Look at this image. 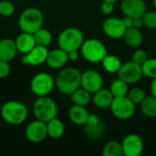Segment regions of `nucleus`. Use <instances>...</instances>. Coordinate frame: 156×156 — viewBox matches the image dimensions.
I'll return each mask as SVG.
<instances>
[{"instance_id": "nucleus-32", "label": "nucleus", "mask_w": 156, "mask_h": 156, "mask_svg": "<svg viewBox=\"0 0 156 156\" xmlns=\"http://www.w3.org/2000/svg\"><path fill=\"white\" fill-rule=\"evenodd\" d=\"M15 12V5L11 1L2 0L0 1V16L8 17L11 16Z\"/></svg>"}, {"instance_id": "nucleus-38", "label": "nucleus", "mask_w": 156, "mask_h": 156, "mask_svg": "<svg viewBox=\"0 0 156 156\" xmlns=\"http://www.w3.org/2000/svg\"><path fill=\"white\" fill-rule=\"evenodd\" d=\"M125 27L127 28H130V27H133V17H130V16H125L123 19H122Z\"/></svg>"}, {"instance_id": "nucleus-21", "label": "nucleus", "mask_w": 156, "mask_h": 156, "mask_svg": "<svg viewBox=\"0 0 156 156\" xmlns=\"http://www.w3.org/2000/svg\"><path fill=\"white\" fill-rule=\"evenodd\" d=\"M16 45L17 48L18 52H21L22 54L28 53L37 44L33 34L22 32L16 39Z\"/></svg>"}, {"instance_id": "nucleus-39", "label": "nucleus", "mask_w": 156, "mask_h": 156, "mask_svg": "<svg viewBox=\"0 0 156 156\" xmlns=\"http://www.w3.org/2000/svg\"><path fill=\"white\" fill-rule=\"evenodd\" d=\"M68 55H69V59L71 60V61H75L79 58V52L78 50H72V51H69L68 52Z\"/></svg>"}, {"instance_id": "nucleus-1", "label": "nucleus", "mask_w": 156, "mask_h": 156, "mask_svg": "<svg viewBox=\"0 0 156 156\" xmlns=\"http://www.w3.org/2000/svg\"><path fill=\"white\" fill-rule=\"evenodd\" d=\"M81 72L74 67L62 69L55 80V85L64 95H71L76 90L80 88Z\"/></svg>"}, {"instance_id": "nucleus-9", "label": "nucleus", "mask_w": 156, "mask_h": 156, "mask_svg": "<svg viewBox=\"0 0 156 156\" xmlns=\"http://www.w3.org/2000/svg\"><path fill=\"white\" fill-rule=\"evenodd\" d=\"M119 79L122 80L128 84H133L138 82L144 77L142 66L133 62V60L122 63L120 70L118 71Z\"/></svg>"}, {"instance_id": "nucleus-8", "label": "nucleus", "mask_w": 156, "mask_h": 156, "mask_svg": "<svg viewBox=\"0 0 156 156\" xmlns=\"http://www.w3.org/2000/svg\"><path fill=\"white\" fill-rule=\"evenodd\" d=\"M112 115L119 120H128L135 113V104L126 96L114 97L111 104Z\"/></svg>"}, {"instance_id": "nucleus-13", "label": "nucleus", "mask_w": 156, "mask_h": 156, "mask_svg": "<svg viewBox=\"0 0 156 156\" xmlns=\"http://www.w3.org/2000/svg\"><path fill=\"white\" fill-rule=\"evenodd\" d=\"M123 154L126 156H140L144 152V141L136 133H130L122 142Z\"/></svg>"}, {"instance_id": "nucleus-40", "label": "nucleus", "mask_w": 156, "mask_h": 156, "mask_svg": "<svg viewBox=\"0 0 156 156\" xmlns=\"http://www.w3.org/2000/svg\"><path fill=\"white\" fill-rule=\"evenodd\" d=\"M151 92H152V95L154 96L156 98V78L153 80L152 81V84H151Z\"/></svg>"}, {"instance_id": "nucleus-6", "label": "nucleus", "mask_w": 156, "mask_h": 156, "mask_svg": "<svg viewBox=\"0 0 156 156\" xmlns=\"http://www.w3.org/2000/svg\"><path fill=\"white\" fill-rule=\"evenodd\" d=\"M83 42V33L76 27H68L62 30L58 37V47L67 52L80 49Z\"/></svg>"}, {"instance_id": "nucleus-36", "label": "nucleus", "mask_w": 156, "mask_h": 156, "mask_svg": "<svg viewBox=\"0 0 156 156\" xmlns=\"http://www.w3.org/2000/svg\"><path fill=\"white\" fill-rule=\"evenodd\" d=\"M101 10L104 15H111L114 11V3L103 1L101 5Z\"/></svg>"}, {"instance_id": "nucleus-11", "label": "nucleus", "mask_w": 156, "mask_h": 156, "mask_svg": "<svg viewBox=\"0 0 156 156\" xmlns=\"http://www.w3.org/2000/svg\"><path fill=\"white\" fill-rule=\"evenodd\" d=\"M103 78L96 70H86L81 73V84L80 87L93 94L99 90L102 89Z\"/></svg>"}, {"instance_id": "nucleus-20", "label": "nucleus", "mask_w": 156, "mask_h": 156, "mask_svg": "<svg viewBox=\"0 0 156 156\" xmlns=\"http://www.w3.org/2000/svg\"><path fill=\"white\" fill-rule=\"evenodd\" d=\"M90 113L86 107L74 104L69 110V118L76 125H85L88 122Z\"/></svg>"}, {"instance_id": "nucleus-29", "label": "nucleus", "mask_w": 156, "mask_h": 156, "mask_svg": "<svg viewBox=\"0 0 156 156\" xmlns=\"http://www.w3.org/2000/svg\"><path fill=\"white\" fill-rule=\"evenodd\" d=\"M103 156H123L122 143L117 141H111L107 143L102 149Z\"/></svg>"}, {"instance_id": "nucleus-27", "label": "nucleus", "mask_w": 156, "mask_h": 156, "mask_svg": "<svg viewBox=\"0 0 156 156\" xmlns=\"http://www.w3.org/2000/svg\"><path fill=\"white\" fill-rule=\"evenodd\" d=\"M33 35H34V37H35L37 45L48 47L52 42V34L47 28L40 27Z\"/></svg>"}, {"instance_id": "nucleus-3", "label": "nucleus", "mask_w": 156, "mask_h": 156, "mask_svg": "<svg viewBox=\"0 0 156 156\" xmlns=\"http://www.w3.org/2000/svg\"><path fill=\"white\" fill-rule=\"evenodd\" d=\"M44 23L43 13L37 7H28L25 9L18 18V27L22 32L34 34L42 27Z\"/></svg>"}, {"instance_id": "nucleus-25", "label": "nucleus", "mask_w": 156, "mask_h": 156, "mask_svg": "<svg viewBox=\"0 0 156 156\" xmlns=\"http://www.w3.org/2000/svg\"><path fill=\"white\" fill-rule=\"evenodd\" d=\"M71 101L74 104L80 105V106H84L86 107L87 105L90 104V102L92 101L91 93H90L88 90H84L83 88H79L76 90L71 95Z\"/></svg>"}, {"instance_id": "nucleus-22", "label": "nucleus", "mask_w": 156, "mask_h": 156, "mask_svg": "<svg viewBox=\"0 0 156 156\" xmlns=\"http://www.w3.org/2000/svg\"><path fill=\"white\" fill-rule=\"evenodd\" d=\"M124 42L133 48H139L144 41V36L139 28L136 27H130L127 28L124 35H123Z\"/></svg>"}, {"instance_id": "nucleus-15", "label": "nucleus", "mask_w": 156, "mask_h": 156, "mask_svg": "<svg viewBox=\"0 0 156 156\" xmlns=\"http://www.w3.org/2000/svg\"><path fill=\"white\" fill-rule=\"evenodd\" d=\"M121 9L124 16L133 18L143 17L146 12V4L144 0H123L121 5Z\"/></svg>"}, {"instance_id": "nucleus-37", "label": "nucleus", "mask_w": 156, "mask_h": 156, "mask_svg": "<svg viewBox=\"0 0 156 156\" xmlns=\"http://www.w3.org/2000/svg\"><path fill=\"white\" fill-rule=\"evenodd\" d=\"M144 20H143V17H135L133 18V27H136V28H142L144 27Z\"/></svg>"}, {"instance_id": "nucleus-24", "label": "nucleus", "mask_w": 156, "mask_h": 156, "mask_svg": "<svg viewBox=\"0 0 156 156\" xmlns=\"http://www.w3.org/2000/svg\"><path fill=\"white\" fill-rule=\"evenodd\" d=\"M104 70L108 73H118V71L120 70L122 62L121 60V58L115 55H108L102 59V61L101 62Z\"/></svg>"}, {"instance_id": "nucleus-34", "label": "nucleus", "mask_w": 156, "mask_h": 156, "mask_svg": "<svg viewBox=\"0 0 156 156\" xmlns=\"http://www.w3.org/2000/svg\"><path fill=\"white\" fill-rule=\"evenodd\" d=\"M148 58L147 57V53L143 50V49H137L133 52V57H132V60L135 63H137L138 65L142 66L145 61L146 59Z\"/></svg>"}, {"instance_id": "nucleus-42", "label": "nucleus", "mask_w": 156, "mask_h": 156, "mask_svg": "<svg viewBox=\"0 0 156 156\" xmlns=\"http://www.w3.org/2000/svg\"><path fill=\"white\" fill-rule=\"evenodd\" d=\"M153 4H154V8L156 9V0H153Z\"/></svg>"}, {"instance_id": "nucleus-18", "label": "nucleus", "mask_w": 156, "mask_h": 156, "mask_svg": "<svg viewBox=\"0 0 156 156\" xmlns=\"http://www.w3.org/2000/svg\"><path fill=\"white\" fill-rule=\"evenodd\" d=\"M17 52L15 40L12 38H3L0 40V60L10 62L16 58Z\"/></svg>"}, {"instance_id": "nucleus-33", "label": "nucleus", "mask_w": 156, "mask_h": 156, "mask_svg": "<svg viewBox=\"0 0 156 156\" xmlns=\"http://www.w3.org/2000/svg\"><path fill=\"white\" fill-rule=\"evenodd\" d=\"M144 27L150 29H156V11H146L143 16Z\"/></svg>"}, {"instance_id": "nucleus-12", "label": "nucleus", "mask_w": 156, "mask_h": 156, "mask_svg": "<svg viewBox=\"0 0 156 156\" xmlns=\"http://www.w3.org/2000/svg\"><path fill=\"white\" fill-rule=\"evenodd\" d=\"M126 29L127 27H125L122 19L118 17H109L105 19L102 24V30L104 34L112 39L123 37Z\"/></svg>"}, {"instance_id": "nucleus-26", "label": "nucleus", "mask_w": 156, "mask_h": 156, "mask_svg": "<svg viewBox=\"0 0 156 156\" xmlns=\"http://www.w3.org/2000/svg\"><path fill=\"white\" fill-rule=\"evenodd\" d=\"M141 111L143 114L148 118L156 117V98L153 95L146 96L141 103Z\"/></svg>"}, {"instance_id": "nucleus-17", "label": "nucleus", "mask_w": 156, "mask_h": 156, "mask_svg": "<svg viewBox=\"0 0 156 156\" xmlns=\"http://www.w3.org/2000/svg\"><path fill=\"white\" fill-rule=\"evenodd\" d=\"M105 126L100 118L95 114H90L88 122L85 124V133L88 137L97 139L103 135Z\"/></svg>"}, {"instance_id": "nucleus-4", "label": "nucleus", "mask_w": 156, "mask_h": 156, "mask_svg": "<svg viewBox=\"0 0 156 156\" xmlns=\"http://www.w3.org/2000/svg\"><path fill=\"white\" fill-rule=\"evenodd\" d=\"M80 52L83 58L90 63H100L108 54L106 46L97 38L84 40Z\"/></svg>"}, {"instance_id": "nucleus-16", "label": "nucleus", "mask_w": 156, "mask_h": 156, "mask_svg": "<svg viewBox=\"0 0 156 156\" xmlns=\"http://www.w3.org/2000/svg\"><path fill=\"white\" fill-rule=\"evenodd\" d=\"M69 60V59L68 52L63 50L62 48H58L53 49L51 51H48L46 63L51 69H58L64 68Z\"/></svg>"}, {"instance_id": "nucleus-19", "label": "nucleus", "mask_w": 156, "mask_h": 156, "mask_svg": "<svg viewBox=\"0 0 156 156\" xmlns=\"http://www.w3.org/2000/svg\"><path fill=\"white\" fill-rule=\"evenodd\" d=\"M114 99V96L111 92L110 89H101L92 96V102L93 104L100 109H106L110 108L111 104Z\"/></svg>"}, {"instance_id": "nucleus-23", "label": "nucleus", "mask_w": 156, "mask_h": 156, "mask_svg": "<svg viewBox=\"0 0 156 156\" xmlns=\"http://www.w3.org/2000/svg\"><path fill=\"white\" fill-rule=\"evenodd\" d=\"M47 130L48 136L52 139H58L63 136L65 133V126L64 123L56 117L47 122Z\"/></svg>"}, {"instance_id": "nucleus-14", "label": "nucleus", "mask_w": 156, "mask_h": 156, "mask_svg": "<svg viewBox=\"0 0 156 156\" xmlns=\"http://www.w3.org/2000/svg\"><path fill=\"white\" fill-rule=\"evenodd\" d=\"M48 54V47L36 45L28 53L23 55L22 62L28 66H38L46 62Z\"/></svg>"}, {"instance_id": "nucleus-7", "label": "nucleus", "mask_w": 156, "mask_h": 156, "mask_svg": "<svg viewBox=\"0 0 156 156\" xmlns=\"http://www.w3.org/2000/svg\"><path fill=\"white\" fill-rule=\"evenodd\" d=\"M55 80L52 76L47 72L36 74L30 82V90L37 97L48 96L54 89Z\"/></svg>"}, {"instance_id": "nucleus-2", "label": "nucleus", "mask_w": 156, "mask_h": 156, "mask_svg": "<svg viewBox=\"0 0 156 156\" xmlns=\"http://www.w3.org/2000/svg\"><path fill=\"white\" fill-rule=\"evenodd\" d=\"M1 116L3 120L11 125H20L27 118V108L17 101H9L1 107Z\"/></svg>"}, {"instance_id": "nucleus-10", "label": "nucleus", "mask_w": 156, "mask_h": 156, "mask_svg": "<svg viewBox=\"0 0 156 156\" xmlns=\"http://www.w3.org/2000/svg\"><path fill=\"white\" fill-rule=\"evenodd\" d=\"M25 135L31 143L38 144L43 142L48 136L47 122L39 120L31 122L25 130Z\"/></svg>"}, {"instance_id": "nucleus-30", "label": "nucleus", "mask_w": 156, "mask_h": 156, "mask_svg": "<svg viewBox=\"0 0 156 156\" xmlns=\"http://www.w3.org/2000/svg\"><path fill=\"white\" fill-rule=\"evenodd\" d=\"M142 69L144 76L150 78L152 80L156 78V58H147L146 61L142 65Z\"/></svg>"}, {"instance_id": "nucleus-28", "label": "nucleus", "mask_w": 156, "mask_h": 156, "mask_svg": "<svg viewBox=\"0 0 156 156\" xmlns=\"http://www.w3.org/2000/svg\"><path fill=\"white\" fill-rule=\"evenodd\" d=\"M128 85H129L128 83H126L125 81H123L122 80L118 78L117 80H115L112 82V84L110 86V90L114 97L126 96L129 91Z\"/></svg>"}, {"instance_id": "nucleus-35", "label": "nucleus", "mask_w": 156, "mask_h": 156, "mask_svg": "<svg viewBox=\"0 0 156 156\" xmlns=\"http://www.w3.org/2000/svg\"><path fill=\"white\" fill-rule=\"evenodd\" d=\"M10 65L9 62L0 60V79H5L10 74Z\"/></svg>"}, {"instance_id": "nucleus-5", "label": "nucleus", "mask_w": 156, "mask_h": 156, "mask_svg": "<svg viewBox=\"0 0 156 156\" xmlns=\"http://www.w3.org/2000/svg\"><path fill=\"white\" fill-rule=\"evenodd\" d=\"M33 113L37 120L48 122L57 117V103L48 96L38 97L33 104Z\"/></svg>"}, {"instance_id": "nucleus-41", "label": "nucleus", "mask_w": 156, "mask_h": 156, "mask_svg": "<svg viewBox=\"0 0 156 156\" xmlns=\"http://www.w3.org/2000/svg\"><path fill=\"white\" fill-rule=\"evenodd\" d=\"M102 1H107V2H112V3H115V2H117L118 0H102Z\"/></svg>"}, {"instance_id": "nucleus-31", "label": "nucleus", "mask_w": 156, "mask_h": 156, "mask_svg": "<svg viewBox=\"0 0 156 156\" xmlns=\"http://www.w3.org/2000/svg\"><path fill=\"white\" fill-rule=\"evenodd\" d=\"M127 97L135 104H141L143 102V101L145 99L146 97V93L144 91V89L139 88V87H134L131 90H129Z\"/></svg>"}]
</instances>
